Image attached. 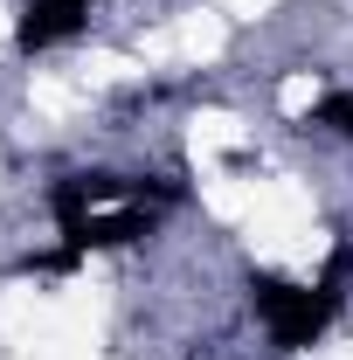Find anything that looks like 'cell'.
Masks as SVG:
<instances>
[{
	"mask_svg": "<svg viewBox=\"0 0 353 360\" xmlns=\"http://www.w3.org/2000/svg\"><path fill=\"white\" fill-rule=\"evenodd\" d=\"M347 277H353V243H333V257L319 277H284V270H257L250 277V312L270 333L277 354H305L326 340V326L347 305Z\"/></svg>",
	"mask_w": 353,
	"mask_h": 360,
	"instance_id": "cell-1",
	"label": "cell"
},
{
	"mask_svg": "<svg viewBox=\"0 0 353 360\" xmlns=\"http://www.w3.org/2000/svg\"><path fill=\"white\" fill-rule=\"evenodd\" d=\"M90 21V0H28L21 21H14V49L21 56H49V49L77 42Z\"/></svg>",
	"mask_w": 353,
	"mask_h": 360,
	"instance_id": "cell-2",
	"label": "cell"
},
{
	"mask_svg": "<svg viewBox=\"0 0 353 360\" xmlns=\"http://www.w3.org/2000/svg\"><path fill=\"white\" fill-rule=\"evenodd\" d=\"M312 125H326L333 139H353V90H333V97L312 111Z\"/></svg>",
	"mask_w": 353,
	"mask_h": 360,
	"instance_id": "cell-3",
	"label": "cell"
}]
</instances>
